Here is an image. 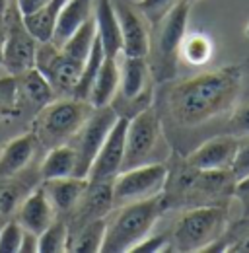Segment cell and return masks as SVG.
Returning <instances> with one entry per match:
<instances>
[{"label":"cell","instance_id":"33","mask_svg":"<svg viewBox=\"0 0 249 253\" xmlns=\"http://www.w3.org/2000/svg\"><path fill=\"white\" fill-rule=\"evenodd\" d=\"M18 115V88L14 76L0 78V123Z\"/></svg>","mask_w":249,"mask_h":253},{"label":"cell","instance_id":"22","mask_svg":"<svg viewBox=\"0 0 249 253\" xmlns=\"http://www.w3.org/2000/svg\"><path fill=\"white\" fill-rule=\"evenodd\" d=\"M41 183V175H39V168L37 171L31 173L30 168L20 171L14 177L2 179L0 181V214L4 218H10L12 212L20 207V203L30 195Z\"/></svg>","mask_w":249,"mask_h":253},{"label":"cell","instance_id":"1","mask_svg":"<svg viewBox=\"0 0 249 253\" xmlns=\"http://www.w3.org/2000/svg\"><path fill=\"white\" fill-rule=\"evenodd\" d=\"M244 90V68L228 64L171 84L164 94L160 115L179 130L201 128L228 119Z\"/></svg>","mask_w":249,"mask_h":253},{"label":"cell","instance_id":"35","mask_svg":"<svg viewBox=\"0 0 249 253\" xmlns=\"http://www.w3.org/2000/svg\"><path fill=\"white\" fill-rule=\"evenodd\" d=\"M24 228L16 218H10L0 226V253H18L22 244Z\"/></svg>","mask_w":249,"mask_h":253},{"label":"cell","instance_id":"46","mask_svg":"<svg viewBox=\"0 0 249 253\" xmlns=\"http://www.w3.org/2000/svg\"><path fill=\"white\" fill-rule=\"evenodd\" d=\"M0 226H2V222H0Z\"/></svg>","mask_w":249,"mask_h":253},{"label":"cell","instance_id":"32","mask_svg":"<svg viewBox=\"0 0 249 253\" xmlns=\"http://www.w3.org/2000/svg\"><path fill=\"white\" fill-rule=\"evenodd\" d=\"M181 57L189 64H205L212 57V41L203 33L185 35L181 43Z\"/></svg>","mask_w":249,"mask_h":253},{"label":"cell","instance_id":"34","mask_svg":"<svg viewBox=\"0 0 249 253\" xmlns=\"http://www.w3.org/2000/svg\"><path fill=\"white\" fill-rule=\"evenodd\" d=\"M181 0H136L134 6L144 14L150 28H156Z\"/></svg>","mask_w":249,"mask_h":253},{"label":"cell","instance_id":"38","mask_svg":"<svg viewBox=\"0 0 249 253\" xmlns=\"http://www.w3.org/2000/svg\"><path fill=\"white\" fill-rule=\"evenodd\" d=\"M169 244V236L166 234H158V236H146L138 246H134V250L130 253H156L162 250H167L166 246Z\"/></svg>","mask_w":249,"mask_h":253},{"label":"cell","instance_id":"42","mask_svg":"<svg viewBox=\"0 0 249 253\" xmlns=\"http://www.w3.org/2000/svg\"><path fill=\"white\" fill-rule=\"evenodd\" d=\"M8 6H10V0H0V22L6 18V14H8Z\"/></svg>","mask_w":249,"mask_h":253},{"label":"cell","instance_id":"36","mask_svg":"<svg viewBox=\"0 0 249 253\" xmlns=\"http://www.w3.org/2000/svg\"><path fill=\"white\" fill-rule=\"evenodd\" d=\"M224 132H230L234 136H248L249 134V99L238 103L232 113L226 119Z\"/></svg>","mask_w":249,"mask_h":253},{"label":"cell","instance_id":"18","mask_svg":"<svg viewBox=\"0 0 249 253\" xmlns=\"http://www.w3.org/2000/svg\"><path fill=\"white\" fill-rule=\"evenodd\" d=\"M14 78H16V88H18V113L28 109V111H33L35 115L43 105H47L49 101L57 97L55 90L47 82V78L37 68H31Z\"/></svg>","mask_w":249,"mask_h":253},{"label":"cell","instance_id":"27","mask_svg":"<svg viewBox=\"0 0 249 253\" xmlns=\"http://www.w3.org/2000/svg\"><path fill=\"white\" fill-rule=\"evenodd\" d=\"M107 216L93 220L82 226L78 232L68 236V252L70 253H97L101 252L103 238H105Z\"/></svg>","mask_w":249,"mask_h":253},{"label":"cell","instance_id":"10","mask_svg":"<svg viewBox=\"0 0 249 253\" xmlns=\"http://www.w3.org/2000/svg\"><path fill=\"white\" fill-rule=\"evenodd\" d=\"M4 20L8 22V28L2 33L0 64L10 76H20L35 68V55H37L39 41L26 30L22 22V14L18 12V6H16V12L6 14Z\"/></svg>","mask_w":249,"mask_h":253},{"label":"cell","instance_id":"17","mask_svg":"<svg viewBox=\"0 0 249 253\" xmlns=\"http://www.w3.org/2000/svg\"><path fill=\"white\" fill-rule=\"evenodd\" d=\"M55 218H57V212L49 203L41 183L16 209V220L22 224V228L30 230L37 236H41Z\"/></svg>","mask_w":249,"mask_h":253},{"label":"cell","instance_id":"6","mask_svg":"<svg viewBox=\"0 0 249 253\" xmlns=\"http://www.w3.org/2000/svg\"><path fill=\"white\" fill-rule=\"evenodd\" d=\"M189 12H191V4L181 0L156 28H152L156 37L152 39L154 45H150L148 57H152V61L148 59V64L156 82H167L177 72L181 43L187 35Z\"/></svg>","mask_w":249,"mask_h":253},{"label":"cell","instance_id":"44","mask_svg":"<svg viewBox=\"0 0 249 253\" xmlns=\"http://www.w3.org/2000/svg\"><path fill=\"white\" fill-rule=\"evenodd\" d=\"M183 2H189V4H193V2H197V0H183Z\"/></svg>","mask_w":249,"mask_h":253},{"label":"cell","instance_id":"14","mask_svg":"<svg viewBox=\"0 0 249 253\" xmlns=\"http://www.w3.org/2000/svg\"><path fill=\"white\" fill-rule=\"evenodd\" d=\"M113 8H115V14L121 26V37H123L121 55L148 59L150 45H152V33H150V24L144 18V14L134 4H128V2H115Z\"/></svg>","mask_w":249,"mask_h":253},{"label":"cell","instance_id":"4","mask_svg":"<svg viewBox=\"0 0 249 253\" xmlns=\"http://www.w3.org/2000/svg\"><path fill=\"white\" fill-rule=\"evenodd\" d=\"M92 105L74 95L55 97L43 105L31 121V134L37 140L39 150H51L70 142V138L84 125Z\"/></svg>","mask_w":249,"mask_h":253},{"label":"cell","instance_id":"25","mask_svg":"<svg viewBox=\"0 0 249 253\" xmlns=\"http://www.w3.org/2000/svg\"><path fill=\"white\" fill-rule=\"evenodd\" d=\"M39 175L43 179H59L76 175V152L70 144H61L47 150V156L39 166Z\"/></svg>","mask_w":249,"mask_h":253},{"label":"cell","instance_id":"37","mask_svg":"<svg viewBox=\"0 0 249 253\" xmlns=\"http://www.w3.org/2000/svg\"><path fill=\"white\" fill-rule=\"evenodd\" d=\"M230 169H232V173L238 181L249 175V134L248 136H240V146H238L236 158H234V164H232Z\"/></svg>","mask_w":249,"mask_h":253},{"label":"cell","instance_id":"20","mask_svg":"<svg viewBox=\"0 0 249 253\" xmlns=\"http://www.w3.org/2000/svg\"><path fill=\"white\" fill-rule=\"evenodd\" d=\"M37 150H39V146L31 132L22 134L18 138H12L0 152V181L14 177L20 171L28 169V166L33 162Z\"/></svg>","mask_w":249,"mask_h":253},{"label":"cell","instance_id":"43","mask_svg":"<svg viewBox=\"0 0 249 253\" xmlns=\"http://www.w3.org/2000/svg\"><path fill=\"white\" fill-rule=\"evenodd\" d=\"M49 4H51V6H53V8H55V10H61L62 6H64V4H66V0H51V2H49Z\"/></svg>","mask_w":249,"mask_h":253},{"label":"cell","instance_id":"16","mask_svg":"<svg viewBox=\"0 0 249 253\" xmlns=\"http://www.w3.org/2000/svg\"><path fill=\"white\" fill-rule=\"evenodd\" d=\"M119 74H121V82H119V92L126 101L132 103H148L152 105V90L148 86V78H150V64L146 57H124L119 63Z\"/></svg>","mask_w":249,"mask_h":253},{"label":"cell","instance_id":"41","mask_svg":"<svg viewBox=\"0 0 249 253\" xmlns=\"http://www.w3.org/2000/svg\"><path fill=\"white\" fill-rule=\"evenodd\" d=\"M49 2L51 0H16V6H18V12L22 16H26V14H31V12L47 6Z\"/></svg>","mask_w":249,"mask_h":253},{"label":"cell","instance_id":"26","mask_svg":"<svg viewBox=\"0 0 249 253\" xmlns=\"http://www.w3.org/2000/svg\"><path fill=\"white\" fill-rule=\"evenodd\" d=\"M205 252H228V253H249V216H240L238 220H230L222 236Z\"/></svg>","mask_w":249,"mask_h":253},{"label":"cell","instance_id":"31","mask_svg":"<svg viewBox=\"0 0 249 253\" xmlns=\"http://www.w3.org/2000/svg\"><path fill=\"white\" fill-rule=\"evenodd\" d=\"M68 252V226L62 216H57L51 226L39 236V253Z\"/></svg>","mask_w":249,"mask_h":253},{"label":"cell","instance_id":"7","mask_svg":"<svg viewBox=\"0 0 249 253\" xmlns=\"http://www.w3.org/2000/svg\"><path fill=\"white\" fill-rule=\"evenodd\" d=\"M162 136H164L162 115L156 107L148 105L142 111L128 117L126 138H124L123 169H130V168H136L142 164H150L158 146H160Z\"/></svg>","mask_w":249,"mask_h":253},{"label":"cell","instance_id":"40","mask_svg":"<svg viewBox=\"0 0 249 253\" xmlns=\"http://www.w3.org/2000/svg\"><path fill=\"white\" fill-rule=\"evenodd\" d=\"M37 252H39V236L24 228V236H22V244H20V252L18 253H37Z\"/></svg>","mask_w":249,"mask_h":253},{"label":"cell","instance_id":"19","mask_svg":"<svg viewBox=\"0 0 249 253\" xmlns=\"http://www.w3.org/2000/svg\"><path fill=\"white\" fill-rule=\"evenodd\" d=\"M93 22H95V35L101 41V47L105 51V57L119 59L123 49V37L121 26L113 8L111 0H97L93 8Z\"/></svg>","mask_w":249,"mask_h":253},{"label":"cell","instance_id":"15","mask_svg":"<svg viewBox=\"0 0 249 253\" xmlns=\"http://www.w3.org/2000/svg\"><path fill=\"white\" fill-rule=\"evenodd\" d=\"M240 146V136L230 132H216L187 152L183 160L197 169H230Z\"/></svg>","mask_w":249,"mask_h":253},{"label":"cell","instance_id":"5","mask_svg":"<svg viewBox=\"0 0 249 253\" xmlns=\"http://www.w3.org/2000/svg\"><path fill=\"white\" fill-rule=\"evenodd\" d=\"M230 222L228 207H193L183 209L181 216L167 232L169 252L195 253L212 246Z\"/></svg>","mask_w":249,"mask_h":253},{"label":"cell","instance_id":"9","mask_svg":"<svg viewBox=\"0 0 249 253\" xmlns=\"http://www.w3.org/2000/svg\"><path fill=\"white\" fill-rule=\"evenodd\" d=\"M119 113L113 105L92 107L90 115L86 117L84 125L70 138V144L76 152V177H88L90 166L97 156L99 148L103 146L109 130L117 123Z\"/></svg>","mask_w":249,"mask_h":253},{"label":"cell","instance_id":"39","mask_svg":"<svg viewBox=\"0 0 249 253\" xmlns=\"http://www.w3.org/2000/svg\"><path fill=\"white\" fill-rule=\"evenodd\" d=\"M234 199L240 201V207H242V214L249 216V175L240 179L236 183V191H234Z\"/></svg>","mask_w":249,"mask_h":253},{"label":"cell","instance_id":"30","mask_svg":"<svg viewBox=\"0 0 249 253\" xmlns=\"http://www.w3.org/2000/svg\"><path fill=\"white\" fill-rule=\"evenodd\" d=\"M103 59H105V51H103V47H101L99 37L95 35L92 51H90V55L86 57L84 64H82V72H80V80H78L76 90H74V97L88 101L92 84H93V80H95V76H97V72H99V66L103 63Z\"/></svg>","mask_w":249,"mask_h":253},{"label":"cell","instance_id":"45","mask_svg":"<svg viewBox=\"0 0 249 253\" xmlns=\"http://www.w3.org/2000/svg\"><path fill=\"white\" fill-rule=\"evenodd\" d=\"M0 45H2V33H0Z\"/></svg>","mask_w":249,"mask_h":253},{"label":"cell","instance_id":"28","mask_svg":"<svg viewBox=\"0 0 249 253\" xmlns=\"http://www.w3.org/2000/svg\"><path fill=\"white\" fill-rule=\"evenodd\" d=\"M57 18H59V10H55L51 4L22 16V22L26 26V30L39 41V43H47L53 41V33L57 28Z\"/></svg>","mask_w":249,"mask_h":253},{"label":"cell","instance_id":"24","mask_svg":"<svg viewBox=\"0 0 249 253\" xmlns=\"http://www.w3.org/2000/svg\"><path fill=\"white\" fill-rule=\"evenodd\" d=\"M119 82H121L119 59L105 57L92 84V90H90V95H88V103L92 107L111 105V101L115 99V95L119 92Z\"/></svg>","mask_w":249,"mask_h":253},{"label":"cell","instance_id":"13","mask_svg":"<svg viewBox=\"0 0 249 253\" xmlns=\"http://www.w3.org/2000/svg\"><path fill=\"white\" fill-rule=\"evenodd\" d=\"M126 125L128 117L119 115L117 123L109 130L103 146L99 148L97 156L93 158L88 179L90 181H105L111 183L123 169V158H124V138H126Z\"/></svg>","mask_w":249,"mask_h":253},{"label":"cell","instance_id":"29","mask_svg":"<svg viewBox=\"0 0 249 253\" xmlns=\"http://www.w3.org/2000/svg\"><path fill=\"white\" fill-rule=\"evenodd\" d=\"M93 41H95V22H93V18H90L84 26H80L76 32L62 43L61 51L66 57H70V59L84 64L86 57L92 51Z\"/></svg>","mask_w":249,"mask_h":253},{"label":"cell","instance_id":"3","mask_svg":"<svg viewBox=\"0 0 249 253\" xmlns=\"http://www.w3.org/2000/svg\"><path fill=\"white\" fill-rule=\"evenodd\" d=\"M166 212L162 195L136 201L113 209L107 214L103 253H130L146 236H150L156 222Z\"/></svg>","mask_w":249,"mask_h":253},{"label":"cell","instance_id":"23","mask_svg":"<svg viewBox=\"0 0 249 253\" xmlns=\"http://www.w3.org/2000/svg\"><path fill=\"white\" fill-rule=\"evenodd\" d=\"M93 0H66V4L59 10L53 43L61 47L80 26H84L90 18H93Z\"/></svg>","mask_w":249,"mask_h":253},{"label":"cell","instance_id":"11","mask_svg":"<svg viewBox=\"0 0 249 253\" xmlns=\"http://www.w3.org/2000/svg\"><path fill=\"white\" fill-rule=\"evenodd\" d=\"M35 68L47 78L57 97L74 95L82 72V63L66 57L61 47H57L53 41L39 43L35 55Z\"/></svg>","mask_w":249,"mask_h":253},{"label":"cell","instance_id":"2","mask_svg":"<svg viewBox=\"0 0 249 253\" xmlns=\"http://www.w3.org/2000/svg\"><path fill=\"white\" fill-rule=\"evenodd\" d=\"M238 179L232 169H197L183 156H173L162 193L166 211L193 207H228L234 199Z\"/></svg>","mask_w":249,"mask_h":253},{"label":"cell","instance_id":"21","mask_svg":"<svg viewBox=\"0 0 249 253\" xmlns=\"http://www.w3.org/2000/svg\"><path fill=\"white\" fill-rule=\"evenodd\" d=\"M86 183H88V177L70 175V177H59V179H43L41 187L45 191L49 203L53 205L57 216L64 218L76 205Z\"/></svg>","mask_w":249,"mask_h":253},{"label":"cell","instance_id":"12","mask_svg":"<svg viewBox=\"0 0 249 253\" xmlns=\"http://www.w3.org/2000/svg\"><path fill=\"white\" fill-rule=\"evenodd\" d=\"M111 211H113V191H111V183L90 181L88 179V183H86V187L82 191V195L78 197L76 205L64 216L66 226H68V236L74 234V232H78L82 226H86L90 222L105 218Z\"/></svg>","mask_w":249,"mask_h":253},{"label":"cell","instance_id":"8","mask_svg":"<svg viewBox=\"0 0 249 253\" xmlns=\"http://www.w3.org/2000/svg\"><path fill=\"white\" fill-rule=\"evenodd\" d=\"M166 181H167V166L160 162H150L130 169H123L111 181L113 209L162 195Z\"/></svg>","mask_w":249,"mask_h":253}]
</instances>
